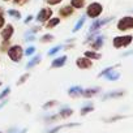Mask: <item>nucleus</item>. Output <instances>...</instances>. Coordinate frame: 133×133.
<instances>
[{"label":"nucleus","mask_w":133,"mask_h":133,"mask_svg":"<svg viewBox=\"0 0 133 133\" xmlns=\"http://www.w3.org/2000/svg\"><path fill=\"white\" fill-rule=\"evenodd\" d=\"M7 54H8V57H9L12 61L20 63L21 59H22V56L25 55V50H24L20 44H13V46H11V47L8 48Z\"/></svg>","instance_id":"1"},{"label":"nucleus","mask_w":133,"mask_h":133,"mask_svg":"<svg viewBox=\"0 0 133 133\" xmlns=\"http://www.w3.org/2000/svg\"><path fill=\"white\" fill-rule=\"evenodd\" d=\"M103 12V5L98 2H94V3H90L86 8V16L90 17V18H98Z\"/></svg>","instance_id":"2"},{"label":"nucleus","mask_w":133,"mask_h":133,"mask_svg":"<svg viewBox=\"0 0 133 133\" xmlns=\"http://www.w3.org/2000/svg\"><path fill=\"white\" fill-rule=\"evenodd\" d=\"M133 41L132 35H117L112 39V44L115 48H121V47H128Z\"/></svg>","instance_id":"3"},{"label":"nucleus","mask_w":133,"mask_h":133,"mask_svg":"<svg viewBox=\"0 0 133 133\" xmlns=\"http://www.w3.org/2000/svg\"><path fill=\"white\" fill-rule=\"evenodd\" d=\"M116 28H117L119 31L132 30V29H133V17H132V16H125V17L120 18V20L117 21Z\"/></svg>","instance_id":"4"},{"label":"nucleus","mask_w":133,"mask_h":133,"mask_svg":"<svg viewBox=\"0 0 133 133\" xmlns=\"http://www.w3.org/2000/svg\"><path fill=\"white\" fill-rule=\"evenodd\" d=\"M52 13H54V12H52L51 8H42V9L38 12L35 20H37L39 24H44V22H47L48 20L52 18Z\"/></svg>","instance_id":"5"},{"label":"nucleus","mask_w":133,"mask_h":133,"mask_svg":"<svg viewBox=\"0 0 133 133\" xmlns=\"http://www.w3.org/2000/svg\"><path fill=\"white\" fill-rule=\"evenodd\" d=\"M110 21H112V17H106V18H102V20H95V21L90 25L89 31H90V33H97L102 26H104V25L108 24Z\"/></svg>","instance_id":"6"},{"label":"nucleus","mask_w":133,"mask_h":133,"mask_svg":"<svg viewBox=\"0 0 133 133\" xmlns=\"http://www.w3.org/2000/svg\"><path fill=\"white\" fill-rule=\"evenodd\" d=\"M13 34H15V28H13L12 24H7V25L3 28V31L0 33L3 41H11V38L13 37Z\"/></svg>","instance_id":"7"},{"label":"nucleus","mask_w":133,"mask_h":133,"mask_svg":"<svg viewBox=\"0 0 133 133\" xmlns=\"http://www.w3.org/2000/svg\"><path fill=\"white\" fill-rule=\"evenodd\" d=\"M76 65L78 66L80 69H90L91 66H93V61L90 60V59H88V57H78L77 60H76Z\"/></svg>","instance_id":"8"},{"label":"nucleus","mask_w":133,"mask_h":133,"mask_svg":"<svg viewBox=\"0 0 133 133\" xmlns=\"http://www.w3.org/2000/svg\"><path fill=\"white\" fill-rule=\"evenodd\" d=\"M103 44H104V37L103 35H97V38L90 42V50L99 51L103 47Z\"/></svg>","instance_id":"9"},{"label":"nucleus","mask_w":133,"mask_h":133,"mask_svg":"<svg viewBox=\"0 0 133 133\" xmlns=\"http://www.w3.org/2000/svg\"><path fill=\"white\" fill-rule=\"evenodd\" d=\"M75 13V8L72 5H64L59 9V15L60 17H69Z\"/></svg>","instance_id":"10"},{"label":"nucleus","mask_w":133,"mask_h":133,"mask_svg":"<svg viewBox=\"0 0 133 133\" xmlns=\"http://www.w3.org/2000/svg\"><path fill=\"white\" fill-rule=\"evenodd\" d=\"M66 63V55H63L60 57H56L52 60L51 63V68H61V66H64Z\"/></svg>","instance_id":"11"},{"label":"nucleus","mask_w":133,"mask_h":133,"mask_svg":"<svg viewBox=\"0 0 133 133\" xmlns=\"http://www.w3.org/2000/svg\"><path fill=\"white\" fill-rule=\"evenodd\" d=\"M124 95H125V90H115V91H108V93H106V94L102 97V99L106 101V99H108V98H120V97H124Z\"/></svg>","instance_id":"12"},{"label":"nucleus","mask_w":133,"mask_h":133,"mask_svg":"<svg viewBox=\"0 0 133 133\" xmlns=\"http://www.w3.org/2000/svg\"><path fill=\"white\" fill-rule=\"evenodd\" d=\"M99 93H101V89L99 88H89V89H84L82 97L84 98H91V97H95Z\"/></svg>","instance_id":"13"},{"label":"nucleus","mask_w":133,"mask_h":133,"mask_svg":"<svg viewBox=\"0 0 133 133\" xmlns=\"http://www.w3.org/2000/svg\"><path fill=\"white\" fill-rule=\"evenodd\" d=\"M80 124L78 123H68V124H60V125H56L55 128H52V129H50L47 133H57L59 130H61V129H64V128H72V127H78Z\"/></svg>","instance_id":"14"},{"label":"nucleus","mask_w":133,"mask_h":133,"mask_svg":"<svg viewBox=\"0 0 133 133\" xmlns=\"http://www.w3.org/2000/svg\"><path fill=\"white\" fill-rule=\"evenodd\" d=\"M82 91H84V89H82L81 86H72V88L68 89V95L76 98V97L82 95Z\"/></svg>","instance_id":"15"},{"label":"nucleus","mask_w":133,"mask_h":133,"mask_svg":"<svg viewBox=\"0 0 133 133\" xmlns=\"http://www.w3.org/2000/svg\"><path fill=\"white\" fill-rule=\"evenodd\" d=\"M57 115H59L60 119H66V117H69V116L73 115V110L69 108V107H63V108L57 112Z\"/></svg>","instance_id":"16"},{"label":"nucleus","mask_w":133,"mask_h":133,"mask_svg":"<svg viewBox=\"0 0 133 133\" xmlns=\"http://www.w3.org/2000/svg\"><path fill=\"white\" fill-rule=\"evenodd\" d=\"M85 57L90 59V60H98L102 57V55L98 52V51H94V50H89V51H85Z\"/></svg>","instance_id":"17"},{"label":"nucleus","mask_w":133,"mask_h":133,"mask_svg":"<svg viewBox=\"0 0 133 133\" xmlns=\"http://www.w3.org/2000/svg\"><path fill=\"white\" fill-rule=\"evenodd\" d=\"M93 110H94V104H93V103H86L85 106L81 107V110H80V115H81V116H85V115H88L89 112H91Z\"/></svg>","instance_id":"18"},{"label":"nucleus","mask_w":133,"mask_h":133,"mask_svg":"<svg viewBox=\"0 0 133 133\" xmlns=\"http://www.w3.org/2000/svg\"><path fill=\"white\" fill-rule=\"evenodd\" d=\"M60 24V18L59 17H52L51 20H48L46 22V29H54L55 26H57Z\"/></svg>","instance_id":"19"},{"label":"nucleus","mask_w":133,"mask_h":133,"mask_svg":"<svg viewBox=\"0 0 133 133\" xmlns=\"http://www.w3.org/2000/svg\"><path fill=\"white\" fill-rule=\"evenodd\" d=\"M39 63H41V55H37V56L31 57V60H29V63L26 64V68L30 69V68H33V66H35Z\"/></svg>","instance_id":"20"},{"label":"nucleus","mask_w":133,"mask_h":133,"mask_svg":"<svg viewBox=\"0 0 133 133\" xmlns=\"http://www.w3.org/2000/svg\"><path fill=\"white\" fill-rule=\"evenodd\" d=\"M85 3L86 0H71V5L75 8V9H81L85 7Z\"/></svg>","instance_id":"21"},{"label":"nucleus","mask_w":133,"mask_h":133,"mask_svg":"<svg viewBox=\"0 0 133 133\" xmlns=\"http://www.w3.org/2000/svg\"><path fill=\"white\" fill-rule=\"evenodd\" d=\"M108 81H116V80H119L120 78V72H117V71H111L107 76H104Z\"/></svg>","instance_id":"22"},{"label":"nucleus","mask_w":133,"mask_h":133,"mask_svg":"<svg viewBox=\"0 0 133 133\" xmlns=\"http://www.w3.org/2000/svg\"><path fill=\"white\" fill-rule=\"evenodd\" d=\"M119 65H120V64H116V65H112V66H107L106 69H103L102 72H99V73H98V77L101 78V77H104V76H107V75H108L111 71H114L115 68H117Z\"/></svg>","instance_id":"23"},{"label":"nucleus","mask_w":133,"mask_h":133,"mask_svg":"<svg viewBox=\"0 0 133 133\" xmlns=\"http://www.w3.org/2000/svg\"><path fill=\"white\" fill-rule=\"evenodd\" d=\"M85 21H86V17H85V16H82V17H81V18H80V20L77 21V24L75 25V29H73V33H77V31H78V30H80V29H81V28L84 26V24H85Z\"/></svg>","instance_id":"24"},{"label":"nucleus","mask_w":133,"mask_h":133,"mask_svg":"<svg viewBox=\"0 0 133 133\" xmlns=\"http://www.w3.org/2000/svg\"><path fill=\"white\" fill-rule=\"evenodd\" d=\"M8 15L16 20H20L21 18V12L20 11H16V9H8Z\"/></svg>","instance_id":"25"},{"label":"nucleus","mask_w":133,"mask_h":133,"mask_svg":"<svg viewBox=\"0 0 133 133\" xmlns=\"http://www.w3.org/2000/svg\"><path fill=\"white\" fill-rule=\"evenodd\" d=\"M124 117H127V116H124V115H116V116H111V117H108V119H104V121H106V123H114V121L121 120V119H124Z\"/></svg>","instance_id":"26"},{"label":"nucleus","mask_w":133,"mask_h":133,"mask_svg":"<svg viewBox=\"0 0 133 133\" xmlns=\"http://www.w3.org/2000/svg\"><path fill=\"white\" fill-rule=\"evenodd\" d=\"M54 38H55V37H54L52 34H46V35H43L39 41H41L42 43H47V42H52V41H54Z\"/></svg>","instance_id":"27"},{"label":"nucleus","mask_w":133,"mask_h":133,"mask_svg":"<svg viewBox=\"0 0 133 133\" xmlns=\"http://www.w3.org/2000/svg\"><path fill=\"white\" fill-rule=\"evenodd\" d=\"M64 46H61V44H59V46H55V47H52L50 51H48V56H54L55 54H57L61 48H63Z\"/></svg>","instance_id":"28"},{"label":"nucleus","mask_w":133,"mask_h":133,"mask_svg":"<svg viewBox=\"0 0 133 133\" xmlns=\"http://www.w3.org/2000/svg\"><path fill=\"white\" fill-rule=\"evenodd\" d=\"M57 104V101H48V102H46L44 104H43V108L44 110H48V108H51V107H54V106H56Z\"/></svg>","instance_id":"29"},{"label":"nucleus","mask_w":133,"mask_h":133,"mask_svg":"<svg viewBox=\"0 0 133 133\" xmlns=\"http://www.w3.org/2000/svg\"><path fill=\"white\" fill-rule=\"evenodd\" d=\"M35 54V47L34 46H29L26 50H25V55L26 56H31V55H34Z\"/></svg>","instance_id":"30"},{"label":"nucleus","mask_w":133,"mask_h":133,"mask_svg":"<svg viewBox=\"0 0 133 133\" xmlns=\"http://www.w3.org/2000/svg\"><path fill=\"white\" fill-rule=\"evenodd\" d=\"M30 77V75L29 73H25V75H22L21 77H20V80L17 81V85H22V84H25L26 82V80Z\"/></svg>","instance_id":"31"},{"label":"nucleus","mask_w":133,"mask_h":133,"mask_svg":"<svg viewBox=\"0 0 133 133\" xmlns=\"http://www.w3.org/2000/svg\"><path fill=\"white\" fill-rule=\"evenodd\" d=\"M9 93H11V88H9V86H7L2 93H0V99H5V97H7Z\"/></svg>","instance_id":"32"},{"label":"nucleus","mask_w":133,"mask_h":133,"mask_svg":"<svg viewBox=\"0 0 133 133\" xmlns=\"http://www.w3.org/2000/svg\"><path fill=\"white\" fill-rule=\"evenodd\" d=\"M13 2V4L15 5H18V7H22V5H25V4H28L30 0H12Z\"/></svg>","instance_id":"33"},{"label":"nucleus","mask_w":133,"mask_h":133,"mask_svg":"<svg viewBox=\"0 0 133 133\" xmlns=\"http://www.w3.org/2000/svg\"><path fill=\"white\" fill-rule=\"evenodd\" d=\"M9 47H11L9 46V41H3L2 46H0V50H2V51H8Z\"/></svg>","instance_id":"34"},{"label":"nucleus","mask_w":133,"mask_h":133,"mask_svg":"<svg viewBox=\"0 0 133 133\" xmlns=\"http://www.w3.org/2000/svg\"><path fill=\"white\" fill-rule=\"evenodd\" d=\"M63 2V0H46V3L48 4V5H57V4H60Z\"/></svg>","instance_id":"35"},{"label":"nucleus","mask_w":133,"mask_h":133,"mask_svg":"<svg viewBox=\"0 0 133 133\" xmlns=\"http://www.w3.org/2000/svg\"><path fill=\"white\" fill-rule=\"evenodd\" d=\"M7 24H5V18H4V15H0V29L4 28Z\"/></svg>","instance_id":"36"},{"label":"nucleus","mask_w":133,"mask_h":133,"mask_svg":"<svg viewBox=\"0 0 133 133\" xmlns=\"http://www.w3.org/2000/svg\"><path fill=\"white\" fill-rule=\"evenodd\" d=\"M39 30H41V28H39V26H35V28H33V29H31V30H30L28 34H30V35H31V34H34V33L39 31Z\"/></svg>","instance_id":"37"},{"label":"nucleus","mask_w":133,"mask_h":133,"mask_svg":"<svg viewBox=\"0 0 133 133\" xmlns=\"http://www.w3.org/2000/svg\"><path fill=\"white\" fill-rule=\"evenodd\" d=\"M25 41H26V42H34V41H35V37H34V35H29V37H26Z\"/></svg>","instance_id":"38"},{"label":"nucleus","mask_w":133,"mask_h":133,"mask_svg":"<svg viewBox=\"0 0 133 133\" xmlns=\"http://www.w3.org/2000/svg\"><path fill=\"white\" fill-rule=\"evenodd\" d=\"M33 18H34V17H33V16H31V15H29V16H28V17H26V20H25V21H24V22H25V24H29V22H30V21H31V20H33Z\"/></svg>","instance_id":"39"},{"label":"nucleus","mask_w":133,"mask_h":133,"mask_svg":"<svg viewBox=\"0 0 133 133\" xmlns=\"http://www.w3.org/2000/svg\"><path fill=\"white\" fill-rule=\"evenodd\" d=\"M7 103H8V101H7V99H3V102L0 103V110H2V108H3V107H4Z\"/></svg>","instance_id":"40"},{"label":"nucleus","mask_w":133,"mask_h":133,"mask_svg":"<svg viewBox=\"0 0 133 133\" xmlns=\"http://www.w3.org/2000/svg\"><path fill=\"white\" fill-rule=\"evenodd\" d=\"M132 54H133V50H132V51H128V52H124L123 56H129V55H132Z\"/></svg>","instance_id":"41"},{"label":"nucleus","mask_w":133,"mask_h":133,"mask_svg":"<svg viewBox=\"0 0 133 133\" xmlns=\"http://www.w3.org/2000/svg\"><path fill=\"white\" fill-rule=\"evenodd\" d=\"M26 132H28V129H26V128H24V129H21V130H18L17 133H26Z\"/></svg>","instance_id":"42"},{"label":"nucleus","mask_w":133,"mask_h":133,"mask_svg":"<svg viewBox=\"0 0 133 133\" xmlns=\"http://www.w3.org/2000/svg\"><path fill=\"white\" fill-rule=\"evenodd\" d=\"M0 15H4V9H3L2 5H0Z\"/></svg>","instance_id":"43"},{"label":"nucleus","mask_w":133,"mask_h":133,"mask_svg":"<svg viewBox=\"0 0 133 133\" xmlns=\"http://www.w3.org/2000/svg\"><path fill=\"white\" fill-rule=\"evenodd\" d=\"M3 2H11V0H3Z\"/></svg>","instance_id":"44"},{"label":"nucleus","mask_w":133,"mask_h":133,"mask_svg":"<svg viewBox=\"0 0 133 133\" xmlns=\"http://www.w3.org/2000/svg\"><path fill=\"white\" fill-rule=\"evenodd\" d=\"M0 133H3V132H0Z\"/></svg>","instance_id":"45"}]
</instances>
